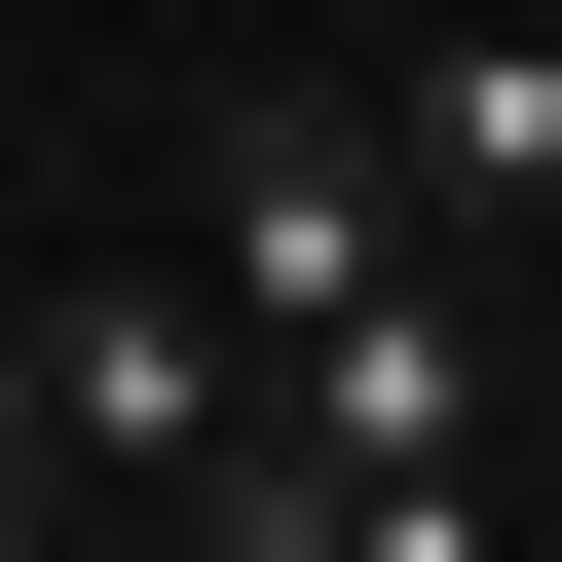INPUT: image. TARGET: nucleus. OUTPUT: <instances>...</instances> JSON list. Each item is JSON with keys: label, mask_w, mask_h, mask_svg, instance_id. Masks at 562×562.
I'll list each match as a JSON object with an SVG mask.
<instances>
[{"label": "nucleus", "mask_w": 562, "mask_h": 562, "mask_svg": "<svg viewBox=\"0 0 562 562\" xmlns=\"http://www.w3.org/2000/svg\"><path fill=\"white\" fill-rule=\"evenodd\" d=\"M450 188H413V113H225L188 150V262H225V338H301V301H375Z\"/></svg>", "instance_id": "f257e3e1"}, {"label": "nucleus", "mask_w": 562, "mask_h": 562, "mask_svg": "<svg viewBox=\"0 0 562 562\" xmlns=\"http://www.w3.org/2000/svg\"><path fill=\"white\" fill-rule=\"evenodd\" d=\"M262 413V338H225V262H76V301H38V450H113V487H188Z\"/></svg>", "instance_id": "f03ea898"}, {"label": "nucleus", "mask_w": 562, "mask_h": 562, "mask_svg": "<svg viewBox=\"0 0 562 562\" xmlns=\"http://www.w3.org/2000/svg\"><path fill=\"white\" fill-rule=\"evenodd\" d=\"M487 375H525V338H487V262H450V225L375 262V301L262 338V413H338V450H487Z\"/></svg>", "instance_id": "7ed1b4c3"}, {"label": "nucleus", "mask_w": 562, "mask_h": 562, "mask_svg": "<svg viewBox=\"0 0 562 562\" xmlns=\"http://www.w3.org/2000/svg\"><path fill=\"white\" fill-rule=\"evenodd\" d=\"M375 113H413V188H450V225H562V38H413Z\"/></svg>", "instance_id": "20e7f679"}, {"label": "nucleus", "mask_w": 562, "mask_h": 562, "mask_svg": "<svg viewBox=\"0 0 562 562\" xmlns=\"http://www.w3.org/2000/svg\"><path fill=\"white\" fill-rule=\"evenodd\" d=\"M0 487H38V338H0Z\"/></svg>", "instance_id": "39448f33"}]
</instances>
